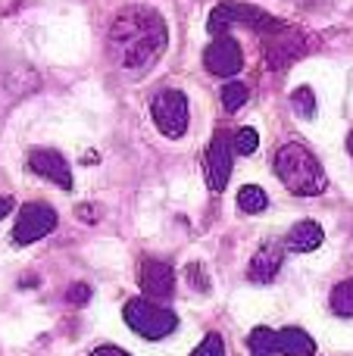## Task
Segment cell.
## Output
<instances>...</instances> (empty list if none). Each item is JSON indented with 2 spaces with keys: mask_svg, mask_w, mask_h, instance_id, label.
Wrapping results in <instances>:
<instances>
[{
  "mask_svg": "<svg viewBox=\"0 0 353 356\" xmlns=\"http://www.w3.org/2000/svg\"><path fill=\"white\" fill-rule=\"evenodd\" d=\"M169 47V29L163 16L150 6H125L116 13L106 35V50L113 63L125 72H147Z\"/></svg>",
  "mask_w": 353,
  "mask_h": 356,
  "instance_id": "cell-1",
  "label": "cell"
},
{
  "mask_svg": "<svg viewBox=\"0 0 353 356\" xmlns=\"http://www.w3.org/2000/svg\"><path fill=\"white\" fill-rule=\"evenodd\" d=\"M272 166H275V175L279 181L285 184L291 194H300V197H316L329 188V178H325L319 160L310 154L306 144H285V147L275 150L272 156Z\"/></svg>",
  "mask_w": 353,
  "mask_h": 356,
  "instance_id": "cell-2",
  "label": "cell"
},
{
  "mask_svg": "<svg viewBox=\"0 0 353 356\" xmlns=\"http://www.w3.org/2000/svg\"><path fill=\"white\" fill-rule=\"evenodd\" d=\"M122 316L131 332L147 341H163L179 328V316H175L172 309L160 307L156 300H147V297H131V300L125 303Z\"/></svg>",
  "mask_w": 353,
  "mask_h": 356,
  "instance_id": "cell-3",
  "label": "cell"
},
{
  "mask_svg": "<svg viewBox=\"0 0 353 356\" xmlns=\"http://www.w3.org/2000/svg\"><path fill=\"white\" fill-rule=\"evenodd\" d=\"M235 25H244V29H254L256 35L266 38L269 31H275L281 25V19L263 13L260 6H247V3H219L216 10L210 13V31L213 35H229V29Z\"/></svg>",
  "mask_w": 353,
  "mask_h": 356,
  "instance_id": "cell-4",
  "label": "cell"
},
{
  "mask_svg": "<svg viewBox=\"0 0 353 356\" xmlns=\"http://www.w3.org/2000/svg\"><path fill=\"white\" fill-rule=\"evenodd\" d=\"M150 116H154V125L163 131L166 138H181L188 131V100L181 91L175 88H166L160 91L154 100H150Z\"/></svg>",
  "mask_w": 353,
  "mask_h": 356,
  "instance_id": "cell-5",
  "label": "cell"
},
{
  "mask_svg": "<svg viewBox=\"0 0 353 356\" xmlns=\"http://www.w3.org/2000/svg\"><path fill=\"white\" fill-rule=\"evenodd\" d=\"M54 228H56V209L54 207H47V203H25V207L19 209L16 228H13V241H16L19 247L35 244V241L47 238Z\"/></svg>",
  "mask_w": 353,
  "mask_h": 356,
  "instance_id": "cell-6",
  "label": "cell"
},
{
  "mask_svg": "<svg viewBox=\"0 0 353 356\" xmlns=\"http://www.w3.org/2000/svg\"><path fill=\"white\" fill-rule=\"evenodd\" d=\"M263 41H266V60L275 72H285L291 63H297L300 56L306 54L304 35H300L297 29H291V25H285V22H281L275 31H269Z\"/></svg>",
  "mask_w": 353,
  "mask_h": 356,
  "instance_id": "cell-7",
  "label": "cell"
},
{
  "mask_svg": "<svg viewBox=\"0 0 353 356\" xmlns=\"http://www.w3.org/2000/svg\"><path fill=\"white\" fill-rule=\"evenodd\" d=\"M204 66L210 75H219V79H235L244 66V54L241 44L231 35H216L213 44L204 50Z\"/></svg>",
  "mask_w": 353,
  "mask_h": 356,
  "instance_id": "cell-8",
  "label": "cell"
},
{
  "mask_svg": "<svg viewBox=\"0 0 353 356\" xmlns=\"http://www.w3.org/2000/svg\"><path fill=\"white\" fill-rule=\"evenodd\" d=\"M231 156H235V141H231L225 131H216L206 147L204 156V172H206V184L213 191H225L231 178Z\"/></svg>",
  "mask_w": 353,
  "mask_h": 356,
  "instance_id": "cell-9",
  "label": "cell"
},
{
  "mask_svg": "<svg viewBox=\"0 0 353 356\" xmlns=\"http://www.w3.org/2000/svg\"><path fill=\"white\" fill-rule=\"evenodd\" d=\"M28 166L35 175L47 178V181L60 184V188H72V169H69L66 156L60 150H50V147H35L28 154Z\"/></svg>",
  "mask_w": 353,
  "mask_h": 356,
  "instance_id": "cell-10",
  "label": "cell"
},
{
  "mask_svg": "<svg viewBox=\"0 0 353 356\" xmlns=\"http://www.w3.org/2000/svg\"><path fill=\"white\" fill-rule=\"evenodd\" d=\"M285 241H266L260 250L250 257V266H247V278L254 284H269L275 282L281 269V259H285Z\"/></svg>",
  "mask_w": 353,
  "mask_h": 356,
  "instance_id": "cell-11",
  "label": "cell"
},
{
  "mask_svg": "<svg viewBox=\"0 0 353 356\" xmlns=\"http://www.w3.org/2000/svg\"><path fill=\"white\" fill-rule=\"evenodd\" d=\"M141 291L147 294V300H169L175 291V269L163 259H144Z\"/></svg>",
  "mask_w": 353,
  "mask_h": 356,
  "instance_id": "cell-12",
  "label": "cell"
},
{
  "mask_svg": "<svg viewBox=\"0 0 353 356\" xmlns=\"http://www.w3.org/2000/svg\"><path fill=\"white\" fill-rule=\"evenodd\" d=\"M322 225L319 222H313V219H304V222H297V225L288 232V238H285V247L288 250H294V253H310V250H316L319 244H322Z\"/></svg>",
  "mask_w": 353,
  "mask_h": 356,
  "instance_id": "cell-13",
  "label": "cell"
},
{
  "mask_svg": "<svg viewBox=\"0 0 353 356\" xmlns=\"http://www.w3.org/2000/svg\"><path fill=\"white\" fill-rule=\"evenodd\" d=\"M279 353L281 356H313L316 353V341L304 332V328H281L279 332Z\"/></svg>",
  "mask_w": 353,
  "mask_h": 356,
  "instance_id": "cell-14",
  "label": "cell"
},
{
  "mask_svg": "<svg viewBox=\"0 0 353 356\" xmlns=\"http://www.w3.org/2000/svg\"><path fill=\"white\" fill-rule=\"evenodd\" d=\"M247 350L250 356H275L279 353V332H272L266 325H256L247 334Z\"/></svg>",
  "mask_w": 353,
  "mask_h": 356,
  "instance_id": "cell-15",
  "label": "cell"
},
{
  "mask_svg": "<svg viewBox=\"0 0 353 356\" xmlns=\"http://www.w3.org/2000/svg\"><path fill=\"white\" fill-rule=\"evenodd\" d=\"M238 207H241V213H250V216L263 213V209L269 207V197L260 184H244V188L238 191Z\"/></svg>",
  "mask_w": 353,
  "mask_h": 356,
  "instance_id": "cell-16",
  "label": "cell"
},
{
  "mask_svg": "<svg viewBox=\"0 0 353 356\" xmlns=\"http://www.w3.org/2000/svg\"><path fill=\"white\" fill-rule=\"evenodd\" d=\"M329 303H331V309H335L338 316H353V275L344 278L341 284H335Z\"/></svg>",
  "mask_w": 353,
  "mask_h": 356,
  "instance_id": "cell-17",
  "label": "cell"
},
{
  "mask_svg": "<svg viewBox=\"0 0 353 356\" xmlns=\"http://www.w3.org/2000/svg\"><path fill=\"white\" fill-rule=\"evenodd\" d=\"M219 97H222V106H225V110L235 113V110H241V106L247 104L250 91H247V85H241V81H225L222 91H219Z\"/></svg>",
  "mask_w": 353,
  "mask_h": 356,
  "instance_id": "cell-18",
  "label": "cell"
},
{
  "mask_svg": "<svg viewBox=\"0 0 353 356\" xmlns=\"http://www.w3.org/2000/svg\"><path fill=\"white\" fill-rule=\"evenodd\" d=\"M291 106H294V113H297L300 119H313L316 116V97H313V88H294V94H291Z\"/></svg>",
  "mask_w": 353,
  "mask_h": 356,
  "instance_id": "cell-19",
  "label": "cell"
},
{
  "mask_svg": "<svg viewBox=\"0 0 353 356\" xmlns=\"http://www.w3.org/2000/svg\"><path fill=\"white\" fill-rule=\"evenodd\" d=\"M231 141H235V154H244V156L256 154V147H260V135H256V129H238Z\"/></svg>",
  "mask_w": 353,
  "mask_h": 356,
  "instance_id": "cell-20",
  "label": "cell"
},
{
  "mask_svg": "<svg viewBox=\"0 0 353 356\" xmlns=\"http://www.w3.org/2000/svg\"><path fill=\"white\" fill-rule=\"evenodd\" d=\"M191 356H225V341L219 338L216 332H210L197 347H194Z\"/></svg>",
  "mask_w": 353,
  "mask_h": 356,
  "instance_id": "cell-21",
  "label": "cell"
},
{
  "mask_svg": "<svg viewBox=\"0 0 353 356\" xmlns=\"http://www.w3.org/2000/svg\"><path fill=\"white\" fill-rule=\"evenodd\" d=\"M188 282H191V288H197V291H210V282H206L204 266H197V263L188 266Z\"/></svg>",
  "mask_w": 353,
  "mask_h": 356,
  "instance_id": "cell-22",
  "label": "cell"
},
{
  "mask_svg": "<svg viewBox=\"0 0 353 356\" xmlns=\"http://www.w3.org/2000/svg\"><path fill=\"white\" fill-rule=\"evenodd\" d=\"M88 297H91V288H88V284H72V288L66 291V300L69 303H88Z\"/></svg>",
  "mask_w": 353,
  "mask_h": 356,
  "instance_id": "cell-23",
  "label": "cell"
},
{
  "mask_svg": "<svg viewBox=\"0 0 353 356\" xmlns=\"http://www.w3.org/2000/svg\"><path fill=\"white\" fill-rule=\"evenodd\" d=\"M88 356H131V353H125L122 347H113V344H104V347H97V350H91Z\"/></svg>",
  "mask_w": 353,
  "mask_h": 356,
  "instance_id": "cell-24",
  "label": "cell"
},
{
  "mask_svg": "<svg viewBox=\"0 0 353 356\" xmlns=\"http://www.w3.org/2000/svg\"><path fill=\"white\" fill-rule=\"evenodd\" d=\"M10 209H13V197H0V219H3Z\"/></svg>",
  "mask_w": 353,
  "mask_h": 356,
  "instance_id": "cell-25",
  "label": "cell"
},
{
  "mask_svg": "<svg viewBox=\"0 0 353 356\" xmlns=\"http://www.w3.org/2000/svg\"><path fill=\"white\" fill-rule=\"evenodd\" d=\"M347 154L353 156V131H350V135H347Z\"/></svg>",
  "mask_w": 353,
  "mask_h": 356,
  "instance_id": "cell-26",
  "label": "cell"
}]
</instances>
